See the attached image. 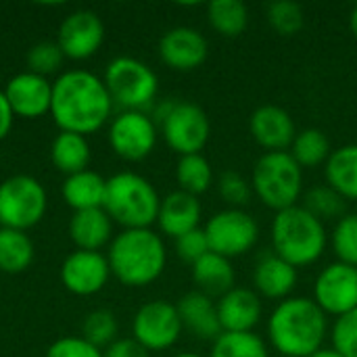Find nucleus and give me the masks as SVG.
Listing matches in <instances>:
<instances>
[{"instance_id":"nucleus-1","label":"nucleus","mask_w":357,"mask_h":357,"mask_svg":"<svg viewBox=\"0 0 357 357\" xmlns=\"http://www.w3.org/2000/svg\"><path fill=\"white\" fill-rule=\"evenodd\" d=\"M113 100L105 82L90 71H67L52 84L50 113L61 132L92 134L105 126Z\"/></svg>"},{"instance_id":"nucleus-2","label":"nucleus","mask_w":357,"mask_h":357,"mask_svg":"<svg viewBox=\"0 0 357 357\" xmlns=\"http://www.w3.org/2000/svg\"><path fill=\"white\" fill-rule=\"evenodd\" d=\"M326 314L307 297L280 301L268 320V339L280 357H312L324 347Z\"/></svg>"},{"instance_id":"nucleus-3","label":"nucleus","mask_w":357,"mask_h":357,"mask_svg":"<svg viewBox=\"0 0 357 357\" xmlns=\"http://www.w3.org/2000/svg\"><path fill=\"white\" fill-rule=\"evenodd\" d=\"M109 268L126 287H146L155 282L167 261L165 245L151 228L123 230L109 249Z\"/></svg>"},{"instance_id":"nucleus-4","label":"nucleus","mask_w":357,"mask_h":357,"mask_svg":"<svg viewBox=\"0 0 357 357\" xmlns=\"http://www.w3.org/2000/svg\"><path fill=\"white\" fill-rule=\"evenodd\" d=\"M272 245L278 257L299 270L316 264L324 255L328 232L303 205H295L274 215Z\"/></svg>"},{"instance_id":"nucleus-5","label":"nucleus","mask_w":357,"mask_h":357,"mask_svg":"<svg viewBox=\"0 0 357 357\" xmlns=\"http://www.w3.org/2000/svg\"><path fill=\"white\" fill-rule=\"evenodd\" d=\"M159 207L161 199L146 178L123 172L107 180L102 209L126 230L149 228L153 222H157Z\"/></svg>"},{"instance_id":"nucleus-6","label":"nucleus","mask_w":357,"mask_h":357,"mask_svg":"<svg viewBox=\"0 0 357 357\" xmlns=\"http://www.w3.org/2000/svg\"><path fill=\"white\" fill-rule=\"evenodd\" d=\"M253 195L257 199L278 211L291 209L303 195V169L291 157L289 151L264 153L255 165L251 176Z\"/></svg>"},{"instance_id":"nucleus-7","label":"nucleus","mask_w":357,"mask_h":357,"mask_svg":"<svg viewBox=\"0 0 357 357\" xmlns=\"http://www.w3.org/2000/svg\"><path fill=\"white\" fill-rule=\"evenodd\" d=\"M105 86L115 105L128 111H142L149 107L159 90L155 71L138 59L119 56L109 63L105 73Z\"/></svg>"},{"instance_id":"nucleus-8","label":"nucleus","mask_w":357,"mask_h":357,"mask_svg":"<svg viewBox=\"0 0 357 357\" xmlns=\"http://www.w3.org/2000/svg\"><path fill=\"white\" fill-rule=\"evenodd\" d=\"M161 132L172 151L180 157L201 155L211 136L207 113L192 102H165L159 109Z\"/></svg>"},{"instance_id":"nucleus-9","label":"nucleus","mask_w":357,"mask_h":357,"mask_svg":"<svg viewBox=\"0 0 357 357\" xmlns=\"http://www.w3.org/2000/svg\"><path fill=\"white\" fill-rule=\"evenodd\" d=\"M46 211V192L31 176H13L0 184V224L21 230L36 226Z\"/></svg>"},{"instance_id":"nucleus-10","label":"nucleus","mask_w":357,"mask_h":357,"mask_svg":"<svg viewBox=\"0 0 357 357\" xmlns=\"http://www.w3.org/2000/svg\"><path fill=\"white\" fill-rule=\"evenodd\" d=\"M203 230L209 243V251L226 259L249 253L259 238V226L255 218L245 209L232 207L218 211L213 218H209Z\"/></svg>"},{"instance_id":"nucleus-11","label":"nucleus","mask_w":357,"mask_h":357,"mask_svg":"<svg viewBox=\"0 0 357 357\" xmlns=\"http://www.w3.org/2000/svg\"><path fill=\"white\" fill-rule=\"evenodd\" d=\"M182 320L178 307L167 301H151L134 316V341L146 351L169 349L182 335Z\"/></svg>"},{"instance_id":"nucleus-12","label":"nucleus","mask_w":357,"mask_h":357,"mask_svg":"<svg viewBox=\"0 0 357 357\" xmlns=\"http://www.w3.org/2000/svg\"><path fill=\"white\" fill-rule=\"evenodd\" d=\"M312 299L326 316L335 318L357 310V268L341 261L328 264L314 282Z\"/></svg>"},{"instance_id":"nucleus-13","label":"nucleus","mask_w":357,"mask_h":357,"mask_svg":"<svg viewBox=\"0 0 357 357\" xmlns=\"http://www.w3.org/2000/svg\"><path fill=\"white\" fill-rule=\"evenodd\" d=\"M109 142L119 157L128 161H142L155 149L157 128L142 111H123L111 123Z\"/></svg>"},{"instance_id":"nucleus-14","label":"nucleus","mask_w":357,"mask_h":357,"mask_svg":"<svg viewBox=\"0 0 357 357\" xmlns=\"http://www.w3.org/2000/svg\"><path fill=\"white\" fill-rule=\"evenodd\" d=\"M102 38L105 27L98 15L92 10H77L61 23L56 44L61 46L65 56L79 61L92 56L102 44Z\"/></svg>"},{"instance_id":"nucleus-15","label":"nucleus","mask_w":357,"mask_h":357,"mask_svg":"<svg viewBox=\"0 0 357 357\" xmlns=\"http://www.w3.org/2000/svg\"><path fill=\"white\" fill-rule=\"evenodd\" d=\"M161 61L176 71H192L207 61L209 44L195 27H174L159 42Z\"/></svg>"},{"instance_id":"nucleus-16","label":"nucleus","mask_w":357,"mask_h":357,"mask_svg":"<svg viewBox=\"0 0 357 357\" xmlns=\"http://www.w3.org/2000/svg\"><path fill=\"white\" fill-rule=\"evenodd\" d=\"M109 259L98 251H75L71 253L61 270L63 284L75 295H94L109 280Z\"/></svg>"},{"instance_id":"nucleus-17","label":"nucleus","mask_w":357,"mask_h":357,"mask_svg":"<svg viewBox=\"0 0 357 357\" xmlns=\"http://www.w3.org/2000/svg\"><path fill=\"white\" fill-rule=\"evenodd\" d=\"M249 130L253 140L261 149H266V153H278L291 149L297 136L293 117L289 115V111L276 105H264L255 109L249 119Z\"/></svg>"},{"instance_id":"nucleus-18","label":"nucleus","mask_w":357,"mask_h":357,"mask_svg":"<svg viewBox=\"0 0 357 357\" xmlns=\"http://www.w3.org/2000/svg\"><path fill=\"white\" fill-rule=\"evenodd\" d=\"M4 96H6L15 115L36 119V117H42L44 113L50 111L52 84H48L46 77L36 75L31 71L19 73L8 82Z\"/></svg>"},{"instance_id":"nucleus-19","label":"nucleus","mask_w":357,"mask_h":357,"mask_svg":"<svg viewBox=\"0 0 357 357\" xmlns=\"http://www.w3.org/2000/svg\"><path fill=\"white\" fill-rule=\"evenodd\" d=\"M218 316L224 333H253L261 320V297L253 289L234 287L218 301Z\"/></svg>"},{"instance_id":"nucleus-20","label":"nucleus","mask_w":357,"mask_h":357,"mask_svg":"<svg viewBox=\"0 0 357 357\" xmlns=\"http://www.w3.org/2000/svg\"><path fill=\"white\" fill-rule=\"evenodd\" d=\"M297 268L278 257L274 251L259 257L253 268V291L270 301H284L297 287Z\"/></svg>"},{"instance_id":"nucleus-21","label":"nucleus","mask_w":357,"mask_h":357,"mask_svg":"<svg viewBox=\"0 0 357 357\" xmlns=\"http://www.w3.org/2000/svg\"><path fill=\"white\" fill-rule=\"evenodd\" d=\"M182 326L201 341H215L224 331L218 316V305L211 297L201 291L186 293L176 305Z\"/></svg>"},{"instance_id":"nucleus-22","label":"nucleus","mask_w":357,"mask_h":357,"mask_svg":"<svg viewBox=\"0 0 357 357\" xmlns=\"http://www.w3.org/2000/svg\"><path fill=\"white\" fill-rule=\"evenodd\" d=\"M157 222H159V228L163 234H167L172 238H180L199 228L201 203L197 197H192L184 190L169 192L161 201Z\"/></svg>"},{"instance_id":"nucleus-23","label":"nucleus","mask_w":357,"mask_h":357,"mask_svg":"<svg viewBox=\"0 0 357 357\" xmlns=\"http://www.w3.org/2000/svg\"><path fill=\"white\" fill-rule=\"evenodd\" d=\"M192 280L207 297H222L234 289V268L230 259L209 251L197 264H192Z\"/></svg>"},{"instance_id":"nucleus-24","label":"nucleus","mask_w":357,"mask_h":357,"mask_svg":"<svg viewBox=\"0 0 357 357\" xmlns=\"http://www.w3.org/2000/svg\"><path fill=\"white\" fill-rule=\"evenodd\" d=\"M69 234L79 251H98L111 238V218L102 207L75 211L69 224Z\"/></svg>"},{"instance_id":"nucleus-25","label":"nucleus","mask_w":357,"mask_h":357,"mask_svg":"<svg viewBox=\"0 0 357 357\" xmlns=\"http://www.w3.org/2000/svg\"><path fill=\"white\" fill-rule=\"evenodd\" d=\"M326 184L345 201H357V144H345L331 153L326 165Z\"/></svg>"},{"instance_id":"nucleus-26","label":"nucleus","mask_w":357,"mask_h":357,"mask_svg":"<svg viewBox=\"0 0 357 357\" xmlns=\"http://www.w3.org/2000/svg\"><path fill=\"white\" fill-rule=\"evenodd\" d=\"M107 192V180H102L96 172H79L65 180L63 184V197L69 207L75 211L86 209H100L105 203Z\"/></svg>"},{"instance_id":"nucleus-27","label":"nucleus","mask_w":357,"mask_h":357,"mask_svg":"<svg viewBox=\"0 0 357 357\" xmlns=\"http://www.w3.org/2000/svg\"><path fill=\"white\" fill-rule=\"evenodd\" d=\"M50 157L59 172L73 176L86 172V165L90 161V146L84 136L73 132H61L52 142Z\"/></svg>"},{"instance_id":"nucleus-28","label":"nucleus","mask_w":357,"mask_h":357,"mask_svg":"<svg viewBox=\"0 0 357 357\" xmlns=\"http://www.w3.org/2000/svg\"><path fill=\"white\" fill-rule=\"evenodd\" d=\"M289 153L299 163L301 169H314V167L326 165L333 149H331V142L322 130L305 128V130L297 132Z\"/></svg>"},{"instance_id":"nucleus-29","label":"nucleus","mask_w":357,"mask_h":357,"mask_svg":"<svg viewBox=\"0 0 357 357\" xmlns=\"http://www.w3.org/2000/svg\"><path fill=\"white\" fill-rule=\"evenodd\" d=\"M33 259V245L21 230L0 228V270L6 274H19L29 268Z\"/></svg>"},{"instance_id":"nucleus-30","label":"nucleus","mask_w":357,"mask_h":357,"mask_svg":"<svg viewBox=\"0 0 357 357\" xmlns=\"http://www.w3.org/2000/svg\"><path fill=\"white\" fill-rule=\"evenodd\" d=\"M211 27L224 38H236L247 29L249 10L241 0H213L207 6Z\"/></svg>"},{"instance_id":"nucleus-31","label":"nucleus","mask_w":357,"mask_h":357,"mask_svg":"<svg viewBox=\"0 0 357 357\" xmlns=\"http://www.w3.org/2000/svg\"><path fill=\"white\" fill-rule=\"evenodd\" d=\"M176 180L180 184V190L192 197H199L209 190L213 182V169L203 155H186V157H180L178 161Z\"/></svg>"},{"instance_id":"nucleus-32","label":"nucleus","mask_w":357,"mask_h":357,"mask_svg":"<svg viewBox=\"0 0 357 357\" xmlns=\"http://www.w3.org/2000/svg\"><path fill=\"white\" fill-rule=\"evenodd\" d=\"M209 357H270L266 343L255 333H222Z\"/></svg>"},{"instance_id":"nucleus-33","label":"nucleus","mask_w":357,"mask_h":357,"mask_svg":"<svg viewBox=\"0 0 357 357\" xmlns=\"http://www.w3.org/2000/svg\"><path fill=\"white\" fill-rule=\"evenodd\" d=\"M303 207L322 224L331 220L339 222L345 213V199L337 190H333L328 184H324V186H314L305 192Z\"/></svg>"},{"instance_id":"nucleus-34","label":"nucleus","mask_w":357,"mask_h":357,"mask_svg":"<svg viewBox=\"0 0 357 357\" xmlns=\"http://www.w3.org/2000/svg\"><path fill=\"white\" fill-rule=\"evenodd\" d=\"M331 245L337 261L357 268V213H347L335 224Z\"/></svg>"},{"instance_id":"nucleus-35","label":"nucleus","mask_w":357,"mask_h":357,"mask_svg":"<svg viewBox=\"0 0 357 357\" xmlns=\"http://www.w3.org/2000/svg\"><path fill=\"white\" fill-rule=\"evenodd\" d=\"M266 17H268V23L272 25V29L280 36H295L297 31H301V27L305 23L303 8L291 0L272 2L268 6Z\"/></svg>"},{"instance_id":"nucleus-36","label":"nucleus","mask_w":357,"mask_h":357,"mask_svg":"<svg viewBox=\"0 0 357 357\" xmlns=\"http://www.w3.org/2000/svg\"><path fill=\"white\" fill-rule=\"evenodd\" d=\"M115 335H117V320L107 310L92 312L84 322V339L94 347L109 345L115 339Z\"/></svg>"},{"instance_id":"nucleus-37","label":"nucleus","mask_w":357,"mask_h":357,"mask_svg":"<svg viewBox=\"0 0 357 357\" xmlns=\"http://www.w3.org/2000/svg\"><path fill=\"white\" fill-rule=\"evenodd\" d=\"M218 192L232 209H243L253 197V186L241 174L226 172L218 178Z\"/></svg>"},{"instance_id":"nucleus-38","label":"nucleus","mask_w":357,"mask_h":357,"mask_svg":"<svg viewBox=\"0 0 357 357\" xmlns=\"http://www.w3.org/2000/svg\"><path fill=\"white\" fill-rule=\"evenodd\" d=\"M63 56L65 54L56 42H40L27 52V65H29L31 73L46 77L61 67Z\"/></svg>"},{"instance_id":"nucleus-39","label":"nucleus","mask_w":357,"mask_h":357,"mask_svg":"<svg viewBox=\"0 0 357 357\" xmlns=\"http://www.w3.org/2000/svg\"><path fill=\"white\" fill-rule=\"evenodd\" d=\"M331 339L333 349H337L345 357H357V310L335 320Z\"/></svg>"},{"instance_id":"nucleus-40","label":"nucleus","mask_w":357,"mask_h":357,"mask_svg":"<svg viewBox=\"0 0 357 357\" xmlns=\"http://www.w3.org/2000/svg\"><path fill=\"white\" fill-rule=\"evenodd\" d=\"M176 251H178L180 259H184L186 264H197L201 257H205L209 253V243H207L205 230L197 228V230L176 238Z\"/></svg>"},{"instance_id":"nucleus-41","label":"nucleus","mask_w":357,"mask_h":357,"mask_svg":"<svg viewBox=\"0 0 357 357\" xmlns=\"http://www.w3.org/2000/svg\"><path fill=\"white\" fill-rule=\"evenodd\" d=\"M46 357H105L98 347L90 345L86 339H75V337H67V339H61L56 341L50 349Z\"/></svg>"},{"instance_id":"nucleus-42","label":"nucleus","mask_w":357,"mask_h":357,"mask_svg":"<svg viewBox=\"0 0 357 357\" xmlns=\"http://www.w3.org/2000/svg\"><path fill=\"white\" fill-rule=\"evenodd\" d=\"M105 357H149V351L134 339H121L109 345Z\"/></svg>"},{"instance_id":"nucleus-43","label":"nucleus","mask_w":357,"mask_h":357,"mask_svg":"<svg viewBox=\"0 0 357 357\" xmlns=\"http://www.w3.org/2000/svg\"><path fill=\"white\" fill-rule=\"evenodd\" d=\"M13 109H10V105H8V100H6V96H4V92H0V140L8 134V130H10V126H13Z\"/></svg>"},{"instance_id":"nucleus-44","label":"nucleus","mask_w":357,"mask_h":357,"mask_svg":"<svg viewBox=\"0 0 357 357\" xmlns=\"http://www.w3.org/2000/svg\"><path fill=\"white\" fill-rule=\"evenodd\" d=\"M312 357H345L343 354H339L337 349H333V347H322L320 351H316Z\"/></svg>"},{"instance_id":"nucleus-45","label":"nucleus","mask_w":357,"mask_h":357,"mask_svg":"<svg viewBox=\"0 0 357 357\" xmlns=\"http://www.w3.org/2000/svg\"><path fill=\"white\" fill-rule=\"evenodd\" d=\"M349 29H351V33L357 38V6L351 10V15H349Z\"/></svg>"},{"instance_id":"nucleus-46","label":"nucleus","mask_w":357,"mask_h":357,"mask_svg":"<svg viewBox=\"0 0 357 357\" xmlns=\"http://www.w3.org/2000/svg\"><path fill=\"white\" fill-rule=\"evenodd\" d=\"M176 357H201V356H197V354H180V356H176Z\"/></svg>"},{"instance_id":"nucleus-47","label":"nucleus","mask_w":357,"mask_h":357,"mask_svg":"<svg viewBox=\"0 0 357 357\" xmlns=\"http://www.w3.org/2000/svg\"><path fill=\"white\" fill-rule=\"evenodd\" d=\"M278 357H280V356H278Z\"/></svg>"}]
</instances>
